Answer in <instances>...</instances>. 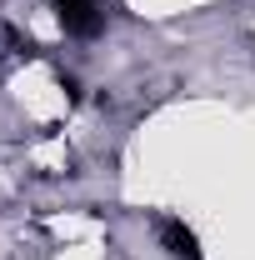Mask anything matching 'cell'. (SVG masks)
Instances as JSON below:
<instances>
[{"label": "cell", "instance_id": "2", "mask_svg": "<svg viewBox=\"0 0 255 260\" xmlns=\"http://www.w3.org/2000/svg\"><path fill=\"white\" fill-rule=\"evenodd\" d=\"M155 230H160V245L170 250V260H200V240H195V230L185 225V220L165 215Z\"/></svg>", "mask_w": 255, "mask_h": 260}, {"label": "cell", "instance_id": "1", "mask_svg": "<svg viewBox=\"0 0 255 260\" xmlns=\"http://www.w3.org/2000/svg\"><path fill=\"white\" fill-rule=\"evenodd\" d=\"M55 15H60V25L70 35H95L100 25H105L100 0H55Z\"/></svg>", "mask_w": 255, "mask_h": 260}]
</instances>
